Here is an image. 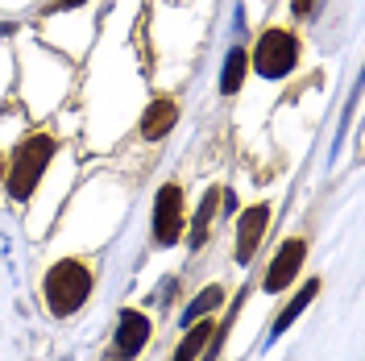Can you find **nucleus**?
I'll return each instance as SVG.
<instances>
[{
	"mask_svg": "<svg viewBox=\"0 0 365 361\" xmlns=\"http://www.w3.org/2000/svg\"><path fill=\"white\" fill-rule=\"evenodd\" d=\"M175 121H179V104H175V96H158L145 113H141V137L145 141H158L175 129Z\"/></svg>",
	"mask_w": 365,
	"mask_h": 361,
	"instance_id": "obj_8",
	"label": "nucleus"
},
{
	"mask_svg": "<svg viewBox=\"0 0 365 361\" xmlns=\"http://www.w3.org/2000/svg\"><path fill=\"white\" fill-rule=\"evenodd\" d=\"M299 59V38L295 34H287V29H266L257 46H253V67L262 71L266 79H282V75H291Z\"/></svg>",
	"mask_w": 365,
	"mask_h": 361,
	"instance_id": "obj_3",
	"label": "nucleus"
},
{
	"mask_svg": "<svg viewBox=\"0 0 365 361\" xmlns=\"http://www.w3.org/2000/svg\"><path fill=\"white\" fill-rule=\"evenodd\" d=\"M316 291H319V283H316V278H312V283H307V287H303V291H299L295 299H291V307H282V316L274 320L270 337H278V332H287V328H291V320H295L299 312H303V307L312 303V299H316Z\"/></svg>",
	"mask_w": 365,
	"mask_h": 361,
	"instance_id": "obj_11",
	"label": "nucleus"
},
{
	"mask_svg": "<svg viewBox=\"0 0 365 361\" xmlns=\"http://www.w3.org/2000/svg\"><path fill=\"white\" fill-rule=\"evenodd\" d=\"M220 200H225V191L220 187H212L204 195V203H200V212H195V233H191V245H200L207 237V225H212V216H216V208H220Z\"/></svg>",
	"mask_w": 365,
	"mask_h": 361,
	"instance_id": "obj_12",
	"label": "nucleus"
},
{
	"mask_svg": "<svg viewBox=\"0 0 365 361\" xmlns=\"http://www.w3.org/2000/svg\"><path fill=\"white\" fill-rule=\"evenodd\" d=\"M266 225H270V203H253V208L241 212V225H237V262H250L253 258Z\"/></svg>",
	"mask_w": 365,
	"mask_h": 361,
	"instance_id": "obj_6",
	"label": "nucleus"
},
{
	"mask_svg": "<svg viewBox=\"0 0 365 361\" xmlns=\"http://www.w3.org/2000/svg\"><path fill=\"white\" fill-rule=\"evenodd\" d=\"M0 175H4V162H0Z\"/></svg>",
	"mask_w": 365,
	"mask_h": 361,
	"instance_id": "obj_16",
	"label": "nucleus"
},
{
	"mask_svg": "<svg viewBox=\"0 0 365 361\" xmlns=\"http://www.w3.org/2000/svg\"><path fill=\"white\" fill-rule=\"evenodd\" d=\"M220 303H225V291H220V287H207V291L187 307V324H191V320H200L204 312H212V307H220Z\"/></svg>",
	"mask_w": 365,
	"mask_h": 361,
	"instance_id": "obj_13",
	"label": "nucleus"
},
{
	"mask_svg": "<svg viewBox=\"0 0 365 361\" xmlns=\"http://www.w3.org/2000/svg\"><path fill=\"white\" fill-rule=\"evenodd\" d=\"M212 337H216V324L212 320H191L187 324V337H182V345H179V353H175V361H200L204 357V349L212 345Z\"/></svg>",
	"mask_w": 365,
	"mask_h": 361,
	"instance_id": "obj_9",
	"label": "nucleus"
},
{
	"mask_svg": "<svg viewBox=\"0 0 365 361\" xmlns=\"http://www.w3.org/2000/svg\"><path fill=\"white\" fill-rule=\"evenodd\" d=\"M145 340H150V320L141 316V312H120L116 320V353L120 357H137V349H145Z\"/></svg>",
	"mask_w": 365,
	"mask_h": 361,
	"instance_id": "obj_7",
	"label": "nucleus"
},
{
	"mask_svg": "<svg viewBox=\"0 0 365 361\" xmlns=\"http://www.w3.org/2000/svg\"><path fill=\"white\" fill-rule=\"evenodd\" d=\"M54 158V137L50 133H29L17 146V154L9 162V195L13 200H29L34 195V187L42 183L46 166Z\"/></svg>",
	"mask_w": 365,
	"mask_h": 361,
	"instance_id": "obj_1",
	"label": "nucleus"
},
{
	"mask_svg": "<svg viewBox=\"0 0 365 361\" xmlns=\"http://www.w3.org/2000/svg\"><path fill=\"white\" fill-rule=\"evenodd\" d=\"M295 13H299V17H307V13H316V0H295Z\"/></svg>",
	"mask_w": 365,
	"mask_h": 361,
	"instance_id": "obj_14",
	"label": "nucleus"
},
{
	"mask_svg": "<svg viewBox=\"0 0 365 361\" xmlns=\"http://www.w3.org/2000/svg\"><path fill=\"white\" fill-rule=\"evenodd\" d=\"M245 67H250V54L232 46L228 59H225V75H220V91H225V96H232V91L245 83Z\"/></svg>",
	"mask_w": 365,
	"mask_h": 361,
	"instance_id": "obj_10",
	"label": "nucleus"
},
{
	"mask_svg": "<svg viewBox=\"0 0 365 361\" xmlns=\"http://www.w3.org/2000/svg\"><path fill=\"white\" fill-rule=\"evenodd\" d=\"M91 295V270L83 262H58V266H50L46 274V307L54 312V316H71V312H79L83 303H88Z\"/></svg>",
	"mask_w": 365,
	"mask_h": 361,
	"instance_id": "obj_2",
	"label": "nucleus"
},
{
	"mask_svg": "<svg viewBox=\"0 0 365 361\" xmlns=\"http://www.w3.org/2000/svg\"><path fill=\"white\" fill-rule=\"evenodd\" d=\"M182 237V187L179 183H162L158 200H154V241L175 245Z\"/></svg>",
	"mask_w": 365,
	"mask_h": 361,
	"instance_id": "obj_4",
	"label": "nucleus"
},
{
	"mask_svg": "<svg viewBox=\"0 0 365 361\" xmlns=\"http://www.w3.org/2000/svg\"><path fill=\"white\" fill-rule=\"evenodd\" d=\"M303 258H307V241H303V237H291L287 245L274 253L270 270H266V291H282V287H287V283L299 274Z\"/></svg>",
	"mask_w": 365,
	"mask_h": 361,
	"instance_id": "obj_5",
	"label": "nucleus"
},
{
	"mask_svg": "<svg viewBox=\"0 0 365 361\" xmlns=\"http://www.w3.org/2000/svg\"><path fill=\"white\" fill-rule=\"evenodd\" d=\"M79 4H88V0H54V9H79Z\"/></svg>",
	"mask_w": 365,
	"mask_h": 361,
	"instance_id": "obj_15",
	"label": "nucleus"
}]
</instances>
